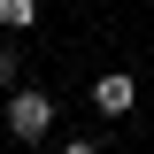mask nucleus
<instances>
[{
  "instance_id": "1",
  "label": "nucleus",
  "mask_w": 154,
  "mask_h": 154,
  "mask_svg": "<svg viewBox=\"0 0 154 154\" xmlns=\"http://www.w3.org/2000/svg\"><path fill=\"white\" fill-rule=\"evenodd\" d=\"M62 100L46 93V85H23V93H8V139H23V146H38V139L54 131Z\"/></svg>"
},
{
  "instance_id": "2",
  "label": "nucleus",
  "mask_w": 154,
  "mask_h": 154,
  "mask_svg": "<svg viewBox=\"0 0 154 154\" xmlns=\"http://www.w3.org/2000/svg\"><path fill=\"white\" fill-rule=\"evenodd\" d=\"M93 108H100V116H131V108H139V77H123V69L93 77Z\"/></svg>"
},
{
  "instance_id": "3",
  "label": "nucleus",
  "mask_w": 154,
  "mask_h": 154,
  "mask_svg": "<svg viewBox=\"0 0 154 154\" xmlns=\"http://www.w3.org/2000/svg\"><path fill=\"white\" fill-rule=\"evenodd\" d=\"M0 23H8V31H31L38 23V0H0Z\"/></svg>"
},
{
  "instance_id": "4",
  "label": "nucleus",
  "mask_w": 154,
  "mask_h": 154,
  "mask_svg": "<svg viewBox=\"0 0 154 154\" xmlns=\"http://www.w3.org/2000/svg\"><path fill=\"white\" fill-rule=\"evenodd\" d=\"M16 69H23V54H16V46H0V85H16Z\"/></svg>"
},
{
  "instance_id": "5",
  "label": "nucleus",
  "mask_w": 154,
  "mask_h": 154,
  "mask_svg": "<svg viewBox=\"0 0 154 154\" xmlns=\"http://www.w3.org/2000/svg\"><path fill=\"white\" fill-rule=\"evenodd\" d=\"M62 154H100V139H62Z\"/></svg>"
}]
</instances>
